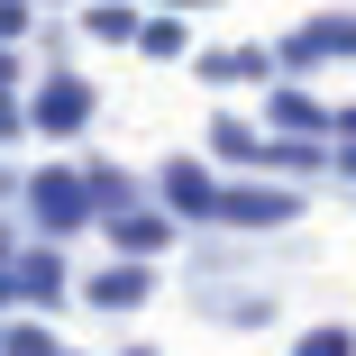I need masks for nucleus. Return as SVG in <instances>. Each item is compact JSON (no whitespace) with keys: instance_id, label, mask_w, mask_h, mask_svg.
Masks as SVG:
<instances>
[{"instance_id":"obj_1","label":"nucleus","mask_w":356,"mask_h":356,"mask_svg":"<svg viewBox=\"0 0 356 356\" xmlns=\"http://www.w3.org/2000/svg\"><path fill=\"white\" fill-rule=\"evenodd\" d=\"M37 220H46V229H74V220H83V183H74V174H46V183H37Z\"/></svg>"},{"instance_id":"obj_2","label":"nucleus","mask_w":356,"mask_h":356,"mask_svg":"<svg viewBox=\"0 0 356 356\" xmlns=\"http://www.w3.org/2000/svg\"><path fill=\"white\" fill-rule=\"evenodd\" d=\"M83 110H92V92H83V83H55V92L37 101V119H46V128H74Z\"/></svg>"},{"instance_id":"obj_3","label":"nucleus","mask_w":356,"mask_h":356,"mask_svg":"<svg viewBox=\"0 0 356 356\" xmlns=\"http://www.w3.org/2000/svg\"><path fill=\"white\" fill-rule=\"evenodd\" d=\"M137 293H147V274H128V265H110V274L92 283V302H110V311H119V302H137Z\"/></svg>"},{"instance_id":"obj_4","label":"nucleus","mask_w":356,"mask_h":356,"mask_svg":"<svg viewBox=\"0 0 356 356\" xmlns=\"http://www.w3.org/2000/svg\"><path fill=\"white\" fill-rule=\"evenodd\" d=\"M19 293H37V302H55V293H64V265H55V256H37V265L19 274Z\"/></svg>"},{"instance_id":"obj_5","label":"nucleus","mask_w":356,"mask_h":356,"mask_svg":"<svg viewBox=\"0 0 356 356\" xmlns=\"http://www.w3.org/2000/svg\"><path fill=\"white\" fill-rule=\"evenodd\" d=\"M10 356H55V338H37V329H10Z\"/></svg>"}]
</instances>
